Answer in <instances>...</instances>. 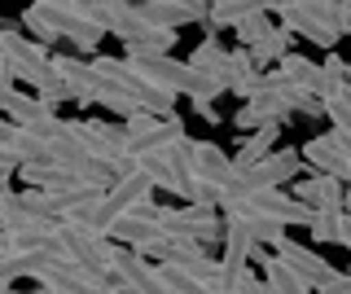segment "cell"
<instances>
[{
	"label": "cell",
	"instance_id": "obj_1",
	"mask_svg": "<svg viewBox=\"0 0 351 294\" xmlns=\"http://www.w3.org/2000/svg\"><path fill=\"white\" fill-rule=\"evenodd\" d=\"M114 242L101 233H93V228L84 224H71V220H58L53 228V237L44 242V255L53 259H71V264H80L84 272H97V277H106L110 264H114Z\"/></svg>",
	"mask_w": 351,
	"mask_h": 294
},
{
	"label": "cell",
	"instance_id": "obj_2",
	"mask_svg": "<svg viewBox=\"0 0 351 294\" xmlns=\"http://www.w3.org/2000/svg\"><path fill=\"white\" fill-rule=\"evenodd\" d=\"M154 189H158V184H154V176H149V171H141V167H132V171H123V176H114V184H110V193H106V202L84 220V228H93V233L106 237L114 220H123V215H132V211H145V206L154 202Z\"/></svg>",
	"mask_w": 351,
	"mask_h": 294
},
{
	"label": "cell",
	"instance_id": "obj_3",
	"mask_svg": "<svg viewBox=\"0 0 351 294\" xmlns=\"http://www.w3.org/2000/svg\"><path fill=\"white\" fill-rule=\"evenodd\" d=\"M93 66H97V75H101L106 88H119L123 97H132L141 110H149V114H158V119H171L176 114V97L162 93V88H154L145 75H136L128 58H93Z\"/></svg>",
	"mask_w": 351,
	"mask_h": 294
},
{
	"label": "cell",
	"instance_id": "obj_4",
	"mask_svg": "<svg viewBox=\"0 0 351 294\" xmlns=\"http://www.w3.org/2000/svg\"><path fill=\"white\" fill-rule=\"evenodd\" d=\"M343 5L347 0H299V5L281 9V27H290L294 36L312 40L321 49H334L343 40Z\"/></svg>",
	"mask_w": 351,
	"mask_h": 294
},
{
	"label": "cell",
	"instance_id": "obj_5",
	"mask_svg": "<svg viewBox=\"0 0 351 294\" xmlns=\"http://www.w3.org/2000/svg\"><path fill=\"white\" fill-rule=\"evenodd\" d=\"M36 281H40V290H49V294H128V286L114 277V272L97 277V272H84L80 264H71V259H53V255L40 259Z\"/></svg>",
	"mask_w": 351,
	"mask_h": 294
},
{
	"label": "cell",
	"instance_id": "obj_6",
	"mask_svg": "<svg viewBox=\"0 0 351 294\" xmlns=\"http://www.w3.org/2000/svg\"><path fill=\"white\" fill-rule=\"evenodd\" d=\"M154 220L167 228V233H176V237H193L197 246L224 242V215H219V206L184 202L180 211H176V206H154Z\"/></svg>",
	"mask_w": 351,
	"mask_h": 294
},
{
	"label": "cell",
	"instance_id": "obj_7",
	"mask_svg": "<svg viewBox=\"0 0 351 294\" xmlns=\"http://www.w3.org/2000/svg\"><path fill=\"white\" fill-rule=\"evenodd\" d=\"M154 206L158 202H149L145 211H132V215H123V220H114L106 237L114 246H128V250H136V255H154L162 264V259H167V246H171V233L154 220Z\"/></svg>",
	"mask_w": 351,
	"mask_h": 294
},
{
	"label": "cell",
	"instance_id": "obj_8",
	"mask_svg": "<svg viewBox=\"0 0 351 294\" xmlns=\"http://www.w3.org/2000/svg\"><path fill=\"white\" fill-rule=\"evenodd\" d=\"M303 171V149H272L268 158L250 162V167H241V176L228 184V189L237 193H250V189H277V184L294 180Z\"/></svg>",
	"mask_w": 351,
	"mask_h": 294
},
{
	"label": "cell",
	"instance_id": "obj_9",
	"mask_svg": "<svg viewBox=\"0 0 351 294\" xmlns=\"http://www.w3.org/2000/svg\"><path fill=\"white\" fill-rule=\"evenodd\" d=\"M110 272H114V277L128 286V294H171L162 268L149 264V259L136 255V250H128V246L114 250V264H110Z\"/></svg>",
	"mask_w": 351,
	"mask_h": 294
},
{
	"label": "cell",
	"instance_id": "obj_10",
	"mask_svg": "<svg viewBox=\"0 0 351 294\" xmlns=\"http://www.w3.org/2000/svg\"><path fill=\"white\" fill-rule=\"evenodd\" d=\"M53 58V71L66 79V88H71V101H80V106H97V93L106 88L101 84V75H97L93 62H84V58H71V53H49Z\"/></svg>",
	"mask_w": 351,
	"mask_h": 294
},
{
	"label": "cell",
	"instance_id": "obj_11",
	"mask_svg": "<svg viewBox=\"0 0 351 294\" xmlns=\"http://www.w3.org/2000/svg\"><path fill=\"white\" fill-rule=\"evenodd\" d=\"M189 162H193L197 176L211 180V184H219V189H228V184L241 176L237 158H228L224 149L215 145V140H189Z\"/></svg>",
	"mask_w": 351,
	"mask_h": 294
},
{
	"label": "cell",
	"instance_id": "obj_12",
	"mask_svg": "<svg viewBox=\"0 0 351 294\" xmlns=\"http://www.w3.org/2000/svg\"><path fill=\"white\" fill-rule=\"evenodd\" d=\"M303 162H312V171H321V176H338V180L351 176V149L334 132L307 140V145H303Z\"/></svg>",
	"mask_w": 351,
	"mask_h": 294
},
{
	"label": "cell",
	"instance_id": "obj_13",
	"mask_svg": "<svg viewBox=\"0 0 351 294\" xmlns=\"http://www.w3.org/2000/svg\"><path fill=\"white\" fill-rule=\"evenodd\" d=\"M294 198H299L303 206H312V211H343L347 206V180L312 171L307 180L294 184Z\"/></svg>",
	"mask_w": 351,
	"mask_h": 294
},
{
	"label": "cell",
	"instance_id": "obj_14",
	"mask_svg": "<svg viewBox=\"0 0 351 294\" xmlns=\"http://www.w3.org/2000/svg\"><path fill=\"white\" fill-rule=\"evenodd\" d=\"M272 255H281L285 264H290L294 272H299V277H307V281H312V290L338 277V268H329L325 259L316 255V250H307V246H299V242H290V237H281V242L272 246Z\"/></svg>",
	"mask_w": 351,
	"mask_h": 294
},
{
	"label": "cell",
	"instance_id": "obj_15",
	"mask_svg": "<svg viewBox=\"0 0 351 294\" xmlns=\"http://www.w3.org/2000/svg\"><path fill=\"white\" fill-rule=\"evenodd\" d=\"M277 71H281V75H285V79H290L299 93L329 101V79H325V66H316V62L299 58V53H285V58L277 62Z\"/></svg>",
	"mask_w": 351,
	"mask_h": 294
},
{
	"label": "cell",
	"instance_id": "obj_16",
	"mask_svg": "<svg viewBox=\"0 0 351 294\" xmlns=\"http://www.w3.org/2000/svg\"><path fill=\"white\" fill-rule=\"evenodd\" d=\"M184 140H189V136H184V123H180L176 114H171V119H158V123H154L145 136L132 140V158L162 154V149H176V145H184Z\"/></svg>",
	"mask_w": 351,
	"mask_h": 294
},
{
	"label": "cell",
	"instance_id": "obj_17",
	"mask_svg": "<svg viewBox=\"0 0 351 294\" xmlns=\"http://www.w3.org/2000/svg\"><path fill=\"white\" fill-rule=\"evenodd\" d=\"M255 259L263 264V281H268V294H312V281L299 277L281 255H263V246L255 250Z\"/></svg>",
	"mask_w": 351,
	"mask_h": 294
},
{
	"label": "cell",
	"instance_id": "obj_18",
	"mask_svg": "<svg viewBox=\"0 0 351 294\" xmlns=\"http://www.w3.org/2000/svg\"><path fill=\"white\" fill-rule=\"evenodd\" d=\"M259 88H263V71L250 62L246 49H233L228 53V93H237L241 101H250Z\"/></svg>",
	"mask_w": 351,
	"mask_h": 294
},
{
	"label": "cell",
	"instance_id": "obj_19",
	"mask_svg": "<svg viewBox=\"0 0 351 294\" xmlns=\"http://www.w3.org/2000/svg\"><path fill=\"white\" fill-rule=\"evenodd\" d=\"M189 66H193L197 75H206V79H219V84H228V49L219 45V36H206L202 45L193 49Z\"/></svg>",
	"mask_w": 351,
	"mask_h": 294
},
{
	"label": "cell",
	"instance_id": "obj_20",
	"mask_svg": "<svg viewBox=\"0 0 351 294\" xmlns=\"http://www.w3.org/2000/svg\"><path fill=\"white\" fill-rule=\"evenodd\" d=\"M277 136H281V119L263 123L259 132H246V136H241V149H237V167H250V162L268 158L272 145H277Z\"/></svg>",
	"mask_w": 351,
	"mask_h": 294
},
{
	"label": "cell",
	"instance_id": "obj_21",
	"mask_svg": "<svg viewBox=\"0 0 351 294\" xmlns=\"http://www.w3.org/2000/svg\"><path fill=\"white\" fill-rule=\"evenodd\" d=\"M290 45H294V31L290 27H272L268 36H263L259 45H250L246 53H250V62L263 71V66H272V62H281L285 53H290Z\"/></svg>",
	"mask_w": 351,
	"mask_h": 294
},
{
	"label": "cell",
	"instance_id": "obj_22",
	"mask_svg": "<svg viewBox=\"0 0 351 294\" xmlns=\"http://www.w3.org/2000/svg\"><path fill=\"white\" fill-rule=\"evenodd\" d=\"M44 250H18V255H0V286H18L22 277H36Z\"/></svg>",
	"mask_w": 351,
	"mask_h": 294
},
{
	"label": "cell",
	"instance_id": "obj_23",
	"mask_svg": "<svg viewBox=\"0 0 351 294\" xmlns=\"http://www.w3.org/2000/svg\"><path fill=\"white\" fill-rule=\"evenodd\" d=\"M241 220H246V233L255 237V246H277L281 237H285V224L281 220H268V215H241Z\"/></svg>",
	"mask_w": 351,
	"mask_h": 294
},
{
	"label": "cell",
	"instance_id": "obj_24",
	"mask_svg": "<svg viewBox=\"0 0 351 294\" xmlns=\"http://www.w3.org/2000/svg\"><path fill=\"white\" fill-rule=\"evenodd\" d=\"M325 114L334 119V136L351 149V97H329V101H325Z\"/></svg>",
	"mask_w": 351,
	"mask_h": 294
},
{
	"label": "cell",
	"instance_id": "obj_25",
	"mask_svg": "<svg viewBox=\"0 0 351 294\" xmlns=\"http://www.w3.org/2000/svg\"><path fill=\"white\" fill-rule=\"evenodd\" d=\"M268 31H272V18L268 14H250V18H241V23L233 27V36L241 40V49H250V45H259Z\"/></svg>",
	"mask_w": 351,
	"mask_h": 294
},
{
	"label": "cell",
	"instance_id": "obj_26",
	"mask_svg": "<svg viewBox=\"0 0 351 294\" xmlns=\"http://www.w3.org/2000/svg\"><path fill=\"white\" fill-rule=\"evenodd\" d=\"M18 27H22V31H27V36H31V40H36V45H58V36H53V27H49V23H44V14H40V9H36V5H31V9H22V18H18Z\"/></svg>",
	"mask_w": 351,
	"mask_h": 294
},
{
	"label": "cell",
	"instance_id": "obj_27",
	"mask_svg": "<svg viewBox=\"0 0 351 294\" xmlns=\"http://www.w3.org/2000/svg\"><path fill=\"white\" fill-rule=\"evenodd\" d=\"M97 106H101V110H110V114H119V119L141 114V106L132 101V97H123L119 88H101V93H97Z\"/></svg>",
	"mask_w": 351,
	"mask_h": 294
},
{
	"label": "cell",
	"instance_id": "obj_28",
	"mask_svg": "<svg viewBox=\"0 0 351 294\" xmlns=\"http://www.w3.org/2000/svg\"><path fill=\"white\" fill-rule=\"evenodd\" d=\"M338 233H343V211H316V224H312L316 242H338Z\"/></svg>",
	"mask_w": 351,
	"mask_h": 294
},
{
	"label": "cell",
	"instance_id": "obj_29",
	"mask_svg": "<svg viewBox=\"0 0 351 294\" xmlns=\"http://www.w3.org/2000/svg\"><path fill=\"white\" fill-rule=\"evenodd\" d=\"M233 123H237V132H241V136H246V132H259V127H263V123H272V119H263V114L255 110V106H241V110L233 114Z\"/></svg>",
	"mask_w": 351,
	"mask_h": 294
},
{
	"label": "cell",
	"instance_id": "obj_30",
	"mask_svg": "<svg viewBox=\"0 0 351 294\" xmlns=\"http://www.w3.org/2000/svg\"><path fill=\"white\" fill-rule=\"evenodd\" d=\"M154 123H158V114L141 110V114H132V119H123V132H128V140H136V136H145V132H149Z\"/></svg>",
	"mask_w": 351,
	"mask_h": 294
},
{
	"label": "cell",
	"instance_id": "obj_31",
	"mask_svg": "<svg viewBox=\"0 0 351 294\" xmlns=\"http://www.w3.org/2000/svg\"><path fill=\"white\" fill-rule=\"evenodd\" d=\"M312 294H351V272H338L334 281H325V286H316Z\"/></svg>",
	"mask_w": 351,
	"mask_h": 294
},
{
	"label": "cell",
	"instance_id": "obj_32",
	"mask_svg": "<svg viewBox=\"0 0 351 294\" xmlns=\"http://www.w3.org/2000/svg\"><path fill=\"white\" fill-rule=\"evenodd\" d=\"M18 167H22V162H14V158H0V193H9V180L18 176Z\"/></svg>",
	"mask_w": 351,
	"mask_h": 294
},
{
	"label": "cell",
	"instance_id": "obj_33",
	"mask_svg": "<svg viewBox=\"0 0 351 294\" xmlns=\"http://www.w3.org/2000/svg\"><path fill=\"white\" fill-rule=\"evenodd\" d=\"M193 110H197V119H206V123H219V119H224L215 110V101H193Z\"/></svg>",
	"mask_w": 351,
	"mask_h": 294
},
{
	"label": "cell",
	"instance_id": "obj_34",
	"mask_svg": "<svg viewBox=\"0 0 351 294\" xmlns=\"http://www.w3.org/2000/svg\"><path fill=\"white\" fill-rule=\"evenodd\" d=\"M14 93H18V88H14V79H0V114L9 110V101H14Z\"/></svg>",
	"mask_w": 351,
	"mask_h": 294
},
{
	"label": "cell",
	"instance_id": "obj_35",
	"mask_svg": "<svg viewBox=\"0 0 351 294\" xmlns=\"http://www.w3.org/2000/svg\"><path fill=\"white\" fill-rule=\"evenodd\" d=\"M338 246L351 250V215H347V211H343V233H338Z\"/></svg>",
	"mask_w": 351,
	"mask_h": 294
},
{
	"label": "cell",
	"instance_id": "obj_36",
	"mask_svg": "<svg viewBox=\"0 0 351 294\" xmlns=\"http://www.w3.org/2000/svg\"><path fill=\"white\" fill-rule=\"evenodd\" d=\"M338 18H343V36H351V0L343 5V14H338Z\"/></svg>",
	"mask_w": 351,
	"mask_h": 294
},
{
	"label": "cell",
	"instance_id": "obj_37",
	"mask_svg": "<svg viewBox=\"0 0 351 294\" xmlns=\"http://www.w3.org/2000/svg\"><path fill=\"white\" fill-rule=\"evenodd\" d=\"M0 294H27V290H14V286H0ZM36 294H49V290H36Z\"/></svg>",
	"mask_w": 351,
	"mask_h": 294
},
{
	"label": "cell",
	"instance_id": "obj_38",
	"mask_svg": "<svg viewBox=\"0 0 351 294\" xmlns=\"http://www.w3.org/2000/svg\"><path fill=\"white\" fill-rule=\"evenodd\" d=\"M9 27H18V23H9V18H0V31H9Z\"/></svg>",
	"mask_w": 351,
	"mask_h": 294
}]
</instances>
